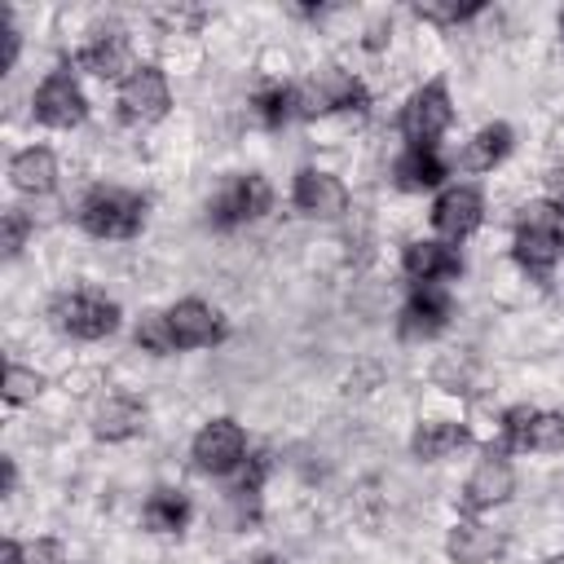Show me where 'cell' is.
Returning <instances> with one entry per match:
<instances>
[{"label": "cell", "mask_w": 564, "mask_h": 564, "mask_svg": "<svg viewBox=\"0 0 564 564\" xmlns=\"http://www.w3.org/2000/svg\"><path fill=\"white\" fill-rule=\"evenodd\" d=\"M516 264L533 278H546L555 269V260L564 256V207H555L551 198H538L520 212L516 220Z\"/></svg>", "instance_id": "1"}, {"label": "cell", "mask_w": 564, "mask_h": 564, "mask_svg": "<svg viewBox=\"0 0 564 564\" xmlns=\"http://www.w3.org/2000/svg\"><path fill=\"white\" fill-rule=\"evenodd\" d=\"M145 212H150V198L145 194L101 185V189H93L79 203V225L93 238H137L141 225H145Z\"/></svg>", "instance_id": "2"}, {"label": "cell", "mask_w": 564, "mask_h": 564, "mask_svg": "<svg viewBox=\"0 0 564 564\" xmlns=\"http://www.w3.org/2000/svg\"><path fill=\"white\" fill-rule=\"evenodd\" d=\"M48 322L70 339H106L119 330V304L93 291H66L48 304Z\"/></svg>", "instance_id": "3"}, {"label": "cell", "mask_w": 564, "mask_h": 564, "mask_svg": "<svg viewBox=\"0 0 564 564\" xmlns=\"http://www.w3.org/2000/svg\"><path fill=\"white\" fill-rule=\"evenodd\" d=\"M449 123H454V106H449V88L441 79L414 88L410 101L401 106V137L410 145H436V137H445Z\"/></svg>", "instance_id": "4"}, {"label": "cell", "mask_w": 564, "mask_h": 564, "mask_svg": "<svg viewBox=\"0 0 564 564\" xmlns=\"http://www.w3.org/2000/svg\"><path fill=\"white\" fill-rule=\"evenodd\" d=\"M269 207H273L269 181L256 176V172H247V176L225 181V189L207 203V220H212L216 229H238V225H247V220H260Z\"/></svg>", "instance_id": "5"}, {"label": "cell", "mask_w": 564, "mask_h": 564, "mask_svg": "<svg viewBox=\"0 0 564 564\" xmlns=\"http://www.w3.org/2000/svg\"><path fill=\"white\" fill-rule=\"evenodd\" d=\"M189 454L203 476H234L247 463V432L234 419H212L198 427Z\"/></svg>", "instance_id": "6"}, {"label": "cell", "mask_w": 564, "mask_h": 564, "mask_svg": "<svg viewBox=\"0 0 564 564\" xmlns=\"http://www.w3.org/2000/svg\"><path fill=\"white\" fill-rule=\"evenodd\" d=\"M335 110H366V88L348 70L330 66L317 79L295 88V115L300 119H317V115H335Z\"/></svg>", "instance_id": "7"}, {"label": "cell", "mask_w": 564, "mask_h": 564, "mask_svg": "<svg viewBox=\"0 0 564 564\" xmlns=\"http://www.w3.org/2000/svg\"><path fill=\"white\" fill-rule=\"evenodd\" d=\"M172 106V88H167V75L159 66H137L123 84H119V119L123 123H159Z\"/></svg>", "instance_id": "8"}, {"label": "cell", "mask_w": 564, "mask_h": 564, "mask_svg": "<svg viewBox=\"0 0 564 564\" xmlns=\"http://www.w3.org/2000/svg\"><path fill=\"white\" fill-rule=\"evenodd\" d=\"M511 489H516V471H511V463H507V454L498 449V445H489L485 454H480V463L471 467V476H467V485H463V511L467 516H480V511H494V507H502L507 498H511Z\"/></svg>", "instance_id": "9"}, {"label": "cell", "mask_w": 564, "mask_h": 564, "mask_svg": "<svg viewBox=\"0 0 564 564\" xmlns=\"http://www.w3.org/2000/svg\"><path fill=\"white\" fill-rule=\"evenodd\" d=\"M35 119L44 123V128H75V123H84V115H88V97H84V88H79V79L62 66V70H48L44 75V84L35 88Z\"/></svg>", "instance_id": "10"}, {"label": "cell", "mask_w": 564, "mask_h": 564, "mask_svg": "<svg viewBox=\"0 0 564 564\" xmlns=\"http://www.w3.org/2000/svg\"><path fill=\"white\" fill-rule=\"evenodd\" d=\"M485 220V194L476 185H449L436 194L432 203V229L445 238V242H463L480 229Z\"/></svg>", "instance_id": "11"}, {"label": "cell", "mask_w": 564, "mask_h": 564, "mask_svg": "<svg viewBox=\"0 0 564 564\" xmlns=\"http://www.w3.org/2000/svg\"><path fill=\"white\" fill-rule=\"evenodd\" d=\"M401 269H405V278L414 286H441V282L463 273V256L445 238H414L401 251Z\"/></svg>", "instance_id": "12"}, {"label": "cell", "mask_w": 564, "mask_h": 564, "mask_svg": "<svg viewBox=\"0 0 564 564\" xmlns=\"http://www.w3.org/2000/svg\"><path fill=\"white\" fill-rule=\"evenodd\" d=\"M167 330H172L176 352L212 348V344L225 339V317H220L212 304H203V300L189 295V300H176V304L167 308Z\"/></svg>", "instance_id": "13"}, {"label": "cell", "mask_w": 564, "mask_h": 564, "mask_svg": "<svg viewBox=\"0 0 564 564\" xmlns=\"http://www.w3.org/2000/svg\"><path fill=\"white\" fill-rule=\"evenodd\" d=\"M449 295L445 286H414L410 300L401 304V317H397V330L401 339H436L445 326H449Z\"/></svg>", "instance_id": "14"}, {"label": "cell", "mask_w": 564, "mask_h": 564, "mask_svg": "<svg viewBox=\"0 0 564 564\" xmlns=\"http://www.w3.org/2000/svg\"><path fill=\"white\" fill-rule=\"evenodd\" d=\"M291 198H295V207H300L304 216H313V220H335V216L348 212V189H344V181L330 176V172H322V167L295 172Z\"/></svg>", "instance_id": "15"}, {"label": "cell", "mask_w": 564, "mask_h": 564, "mask_svg": "<svg viewBox=\"0 0 564 564\" xmlns=\"http://www.w3.org/2000/svg\"><path fill=\"white\" fill-rule=\"evenodd\" d=\"M75 66H84L88 75H97V79H128L137 66H132V44H128V35L123 31H101V35H93L79 53H75Z\"/></svg>", "instance_id": "16"}, {"label": "cell", "mask_w": 564, "mask_h": 564, "mask_svg": "<svg viewBox=\"0 0 564 564\" xmlns=\"http://www.w3.org/2000/svg\"><path fill=\"white\" fill-rule=\"evenodd\" d=\"M392 176H397V185L405 194H423V189H436L449 176V167L436 154V145H405L397 154V163H392Z\"/></svg>", "instance_id": "17"}, {"label": "cell", "mask_w": 564, "mask_h": 564, "mask_svg": "<svg viewBox=\"0 0 564 564\" xmlns=\"http://www.w3.org/2000/svg\"><path fill=\"white\" fill-rule=\"evenodd\" d=\"M445 555L454 564H485L494 555H502V533L480 524V520H458L449 533H445Z\"/></svg>", "instance_id": "18"}, {"label": "cell", "mask_w": 564, "mask_h": 564, "mask_svg": "<svg viewBox=\"0 0 564 564\" xmlns=\"http://www.w3.org/2000/svg\"><path fill=\"white\" fill-rule=\"evenodd\" d=\"M9 181L18 194H48L57 185V159L48 145H26L9 159Z\"/></svg>", "instance_id": "19"}, {"label": "cell", "mask_w": 564, "mask_h": 564, "mask_svg": "<svg viewBox=\"0 0 564 564\" xmlns=\"http://www.w3.org/2000/svg\"><path fill=\"white\" fill-rule=\"evenodd\" d=\"M145 405L137 397H106L101 410L93 414V436L97 441H132L145 427Z\"/></svg>", "instance_id": "20"}, {"label": "cell", "mask_w": 564, "mask_h": 564, "mask_svg": "<svg viewBox=\"0 0 564 564\" xmlns=\"http://www.w3.org/2000/svg\"><path fill=\"white\" fill-rule=\"evenodd\" d=\"M471 441V432L463 423H449V419H427L414 427L410 436V454L423 458V463H436V458H449L454 449H463Z\"/></svg>", "instance_id": "21"}, {"label": "cell", "mask_w": 564, "mask_h": 564, "mask_svg": "<svg viewBox=\"0 0 564 564\" xmlns=\"http://www.w3.org/2000/svg\"><path fill=\"white\" fill-rule=\"evenodd\" d=\"M511 128L507 123H485L467 145H463V172H494L507 154H511Z\"/></svg>", "instance_id": "22"}, {"label": "cell", "mask_w": 564, "mask_h": 564, "mask_svg": "<svg viewBox=\"0 0 564 564\" xmlns=\"http://www.w3.org/2000/svg\"><path fill=\"white\" fill-rule=\"evenodd\" d=\"M141 524L150 533H181L189 524V498L181 489H154L141 507Z\"/></svg>", "instance_id": "23"}, {"label": "cell", "mask_w": 564, "mask_h": 564, "mask_svg": "<svg viewBox=\"0 0 564 564\" xmlns=\"http://www.w3.org/2000/svg\"><path fill=\"white\" fill-rule=\"evenodd\" d=\"M251 115H256L264 128H282V123L295 115V88H286V84H264V88L251 97Z\"/></svg>", "instance_id": "24"}, {"label": "cell", "mask_w": 564, "mask_h": 564, "mask_svg": "<svg viewBox=\"0 0 564 564\" xmlns=\"http://www.w3.org/2000/svg\"><path fill=\"white\" fill-rule=\"evenodd\" d=\"M524 449H538V454H555V449H564V414H555V410H533Z\"/></svg>", "instance_id": "25"}, {"label": "cell", "mask_w": 564, "mask_h": 564, "mask_svg": "<svg viewBox=\"0 0 564 564\" xmlns=\"http://www.w3.org/2000/svg\"><path fill=\"white\" fill-rule=\"evenodd\" d=\"M480 9H485L480 0H467V4H458V0H419V4H414V18L436 22V26H458V22L476 18Z\"/></svg>", "instance_id": "26"}, {"label": "cell", "mask_w": 564, "mask_h": 564, "mask_svg": "<svg viewBox=\"0 0 564 564\" xmlns=\"http://www.w3.org/2000/svg\"><path fill=\"white\" fill-rule=\"evenodd\" d=\"M137 348L141 352H154V357L176 352L172 330H167V313H141V322H137Z\"/></svg>", "instance_id": "27"}, {"label": "cell", "mask_w": 564, "mask_h": 564, "mask_svg": "<svg viewBox=\"0 0 564 564\" xmlns=\"http://www.w3.org/2000/svg\"><path fill=\"white\" fill-rule=\"evenodd\" d=\"M44 392V375H35L31 366H9L4 370V401L9 405H26V401H35Z\"/></svg>", "instance_id": "28"}, {"label": "cell", "mask_w": 564, "mask_h": 564, "mask_svg": "<svg viewBox=\"0 0 564 564\" xmlns=\"http://www.w3.org/2000/svg\"><path fill=\"white\" fill-rule=\"evenodd\" d=\"M31 216L22 212V207H4V220H0V247H4V260H13L22 247H26V238H31Z\"/></svg>", "instance_id": "29"}, {"label": "cell", "mask_w": 564, "mask_h": 564, "mask_svg": "<svg viewBox=\"0 0 564 564\" xmlns=\"http://www.w3.org/2000/svg\"><path fill=\"white\" fill-rule=\"evenodd\" d=\"M22 564H66V546L57 538H35V542H26Z\"/></svg>", "instance_id": "30"}, {"label": "cell", "mask_w": 564, "mask_h": 564, "mask_svg": "<svg viewBox=\"0 0 564 564\" xmlns=\"http://www.w3.org/2000/svg\"><path fill=\"white\" fill-rule=\"evenodd\" d=\"M18 48H22V40H18L13 22H4V66H0V70H13V62H18Z\"/></svg>", "instance_id": "31"}, {"label": "cell", "mask_w": 564, "mask_h": 564, "mask_svg": "<svg viewBox=\"0 0 564 564\" xmlns=\"http://www.w3.org/2000/svg\"><path fill=\"white\" fill-rule=\"evenodd\" d=\"M22 551H26L22 542H13V538H4V542H0V564H22Z\"/></svg>", "instance_id": "32"}, {"label": "cell", "mask_w": 564, "mask_h": 564, "mask_svg": "<svg viewBox=\"0 0 564 564\" xmlns=\"http://www.w3.org/2000/svg\"><path fill=\"white\" fill-rule=\"evenodd\" d=\"M551 203H555V207H564V167H555V172H551Z\"/></svg>", "instance_id": "33"}, {"label": "cell", "mask_w": 564, "mask_h": 564, "mask_svg": "<svg viewBox=\"0 0 564 564\" xmlns=\"http://www.w3.org/2000/svg\"><path fill=\"white\" fill-rule=\"evenodd\" d=\"M0 467H4V494H13L18 489V463L13 458H0Z\"/></svg>", "instance_id": "34"}, {"label": "cell", "mask_w": 564, "mask_h": 564, "mask_svg": "<svg viewBox=\"0 0 564 564\" xmlns=\"http://www.w3.org/2000/svg\"><path fill=\"white\" fill-rule=\"evenodd\" d=\"M234 564H278V555H251V560H234Z\"/></svg>", "instance_id": "35"}, {"label": "cell", "mask_w": 564, "mask_h": 564, "mask_svg": "<svg viewBox=\"0 0 564 564\" xmlns=\"http://www.w3.org/2000/svg\"><path fill=\"white\" fill-rule=\"evenodd\" d=\"M546 564H564V551H560V555H551V560H546Z\"/></svg>", "instance_id": "36"}, {"label": "cell", "mask_w": 564, "mask_h": 564, "mask_svg": "<svg viewBox=\"0 0 564 564\" xmlns=\"http://www.w3.org/2000/svg\"><path fill=\"white\" fill-rule=\"evenodd\" d=\"M560 35H564V9H560Z\"/></svg>", "instance_id": "37"}]
</instances>
